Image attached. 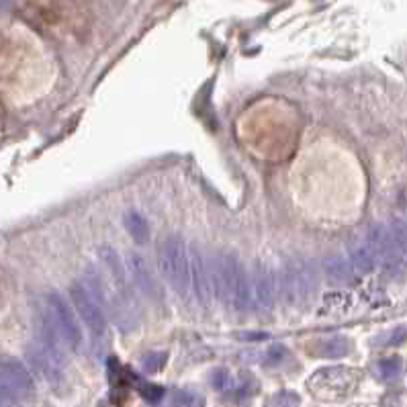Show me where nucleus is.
<instances>
[{
	"mask_svg": "<svg viewBox=\"0 0 407 407\" xmlns=\"http://www.w3.org/2000/svg\"><path fill=\"white\" fill-rule=\"evenodd\" d=\"M211 287L223 303L237 311L254 307L250 272L233 254H219L211 260Z\"/></svg>",
	"mask_w": 407,
	"mask_h": 407,
	"instance_id": "obj_1",
	"label": "nucleus"
},
{
	"mask_svg": "<svg viewBox=\"0 0 407 407\" xmlns=\"http://www.w3.org/2000/svg\"><path fill=\"white\" fill-rule=\"evenodd\" d=\"M158 264L162 276L168 280V285L174 289L176 295L187 297L193 287H191V250L189 246L176 237H164L158 246Z\"/></svg>",
	"mask_w": 407,
	"mask_h": 407,
	"instance_id": "obj_2",
	"label": "nucleus"
},
{
	"mask_svg": "<svg viewBox=\"0 0 407 407\" xmlns=\"http://www.w3.org/2000/svg\"><path fill=\"white\" fill-rule=\"evenodd\" d=\"M39 311L47 317L60 340L68 350H78L82 344V328L78 321V313L68 305V301L60 293H47L41 297Z\"/></svg>",
	"mask_w": 407,
	"mask_h": 407,
	"instance_id": "obj_3",
	"label": "nucleus"
},
{
	"mask_svg": "<svg viewBox=\"0 0 407 407\" xmlns=\"http://www.w3.org/2000/svg\"><path fill=\"white\" fill-rule=\"evenodd\" d=\"M280 289L278 293L289 303H305L309 301L319 287L317 266L311 260H293L280 272Z\"/></svg>",
	"mask_w": 407,
	"mask_h": 407,
	"instance_id": "obj_4",
	"label": "nucleus"
},
{
	"mask_svg": "<svg viewBox=\"0 0 407 407\" xmlns=\"http://www.w3.org/2000/svg\"><path fill=\"white\" fill-rule=\"evenodd\" d=\"M0 391L12 402L29 399L35 391V383L27 367L10 356H0Z\"/></svg>",
	"mask_w": 407,
	"mask_h": 407,
	"instance_id": "obj_5",
	"label": "nucleus"
},
{
	"mask_svg": "<svg viewBox=\"0 0 407 407\" xmlns=\"http://www.w3.org/2000/svg\"><path fill=\"white\" fill-rule=\"evenodd\" d=\"M70 297H72V305L78 317L86 324V328L94 336H103L107 328V317H105L101 299L88 289L86 283H74L70 289Z\"/></svg>",
	"mask_w": 407,
	"mask_h": 407,
	"instance_id": "obj_6",
	"label": "nucleus"
},
{
	"mask_svg": "<svg viewBox=\"0 0 407 407\" xmlns=\"http://www.w3.org/2000/svg\"><path fill=\"white\" fill-rule=\"evenodd\" d=\"M29 360L39 371V375L51 385H57L64 381V352H57L37 340L29 348Z\"/></svg>",
	"mask_w": 407,
	"mask_h": 407,
	"instance_id": "obj_7",
	"label": "nucleus"
},
{
	"mask_svg": "<svg viewBox=\"0 0 407 407\" xmlns=\"http://www.w3.org/2000/svg\"><path fill=\"white\" fill-rule=\"evenodd\" d=\"M250 283H252V303L258 309H272L276 297H278V283L276 276L270 268L258 264L250 272Z\"/></svg>",
	"mask_w": 407,
	"mask_h": 407,
	"instance_id": "obj_8",
	"label": "nucleus"
},
{
	"mask_svg": "<svg viewBox=\"0 0 407 407\" xmlns=\"http://www.w3.org/2000/svg\"><path fill=\"white\" fill-rule=\"evenodd\" d=\"M127 272H129V276L133 278L135 287H137L148 299L160 301V295H162L160 285H158V280H156V276H154L150 264L146 262V258H144L142 254H137V252H131V254H129V258H127Z\"/></svg>",
	"mask_w": 407,
	"mask_h": 407,
	"instance_id": "obj_9",
	"label": "nucleus"
},
{
	"mask_svg": "<svg viewBox=\"0 0 407 407\" xmlns=\"http://www.w3.org/2000/svg\"><path fill=\"white\" fill-rule=\"evenodd\" d=\"M191 287L195 291V297L205 305L213 293L211 262L205 260V256L199 250H191Z\"/></svg>",
	"mask_w": 407,
	"mask_h": 407,
	"instance_id": "obj_10",
	"label": "nucleus"
},
{
	"mask_svg": "<svg viewBox=\"0 0 407 407\" xmlns=\"http://www.w3.org/2000/svg\"><path fill=\"white\" fill-rule=\"evenodd\" d=\"M326 274H328V280L334 283V285H346L352 274H354V268L350 264V260H344V258H332L328 264H326Z\"/></svg>",
	"mask_w": 407,
	"mask_h": 407,
	"instance_id": "obj_11",
	"label": "nucleus"
},
{
	"mask_svg": "<svg viewBox=\"0 0 407 407\" xmlns=\"http://www.w3.org/2000/svg\"><path fill=\"white\" fill-rule=\"evenodd\" d=\"M350 350V344L344 336H332V338H326L317 344V354L319 356H326V358H340V356H346Z\"/></svg>",
	"mask_w": 407,
	"mask_h": 407,
	"instance_id": "obj_12",
	"label": "nucleus"
},
{
	"mask_svg": "<svg viewBox=\"0 0 407 407\" xmlns=\"http://www.w3.org/2000/svg\"><path fill=\"white\" fill-rule=\"evenodd\" d=\"M123 223H125V227H127L129 235H131L135 241L144 244V241L150 237L148 221H146L140 213H135V211H127V213H125V217H123Z\"/></svg>",
	"mask_w": 407,
	"mask_h": 407,
	"instance_id": "obj_13",
	"label": "nucleus"
},
{
	"mask_svg": "<svg viewBox=\"0 0 407 407\" xmlns=\"http://www.w3.org/2000/svg\"><path fill=\"white\" fill-rule=\"evenodd\" d=\"M142 365H144V371H146V373H158V371L166 365V354H164V352L148 354V356L142 360Z\"/></svg>",
	"mask_w": 407,
	"mask_h": 407,
	"instance_id": "obj_14",
	"label": "nucleus"
},
{
	"mask_svg": "<svg viewBox=\"0 0 407 407\" xmlns=\"http://www.w3.org/2000/svg\"><path fill=\"white\" fill-rule=\"evenodd\" d=\"M399 371H402L399 358H387V360L381 363V373H383L385 379H395L399 375Z\"/></svg>",
	"mask_w": 407,
	"mask_h": 407,
	"instance_id": "obj_15",
	"label": "nucleus"
},
{
	"mask_svg": "<svg viewBox=\"0 0 407 407\" xmlns=\"http://www.w3.org/2000/svg\"><path fill=\"white\" fill-rule=\"evenodd\" d=\"M193 404H197V397H193L187 391H181L174 397V407H193Z\"/></svg>",
	"mask_w": 407,
	"mask_h": 407,
	"instance_id": "obj_16",
	"label": "nucleus"
},
{
	"mask_svg": "<svg viewBox=\"0 0 407 407\" xmlns=\"http://www.w3.org/2000/svg\"><path fill=\"white\" fill-rule=\"evenodd\" d=\"M6 404H10V402H8V399L4 397V393L0 391V407H6Z\"/></svg>",
	"mask_w": 407,
	"mask_h": 407,
	"instance_id": "obj_17",
	"label": "nucleus"
},
{
	"mask_svg": "<svg viewBox=\"0 0 407 407\" xmlns=\"http://www.w3.org/2000/svg\"><path fill=\"white\" fill-rule=\"evenodd\" d=\"M8 4V0H0V8H4Z\"/></svg>",
	"mask_w": 407,
	"mask_h": 407,
	"instance_id": "obj_18",
	"label": "nucleus"
}]
</instances>
